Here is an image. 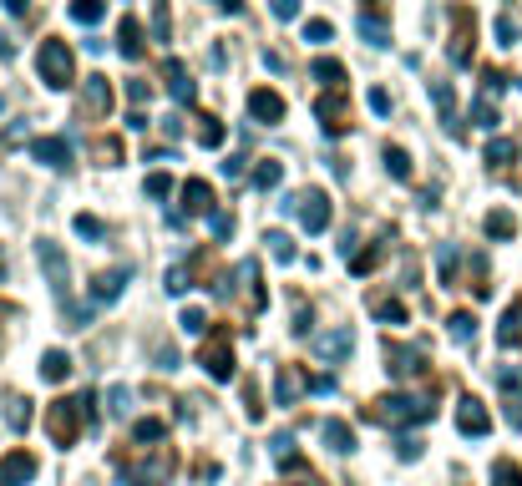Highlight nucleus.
<instances>
[{
  "label": "nucleus",
  "mask_w": 522,
  "mask_h": 486,
  "mask_svg": "<svg viewBox=\"0 0 522 486\" xmlns=\"http://www.w3.org/2000/svg\"><path fill=\"white\" fill-rule=\"evenodd\" d=\"M87 426H97V400L92 395H61V400L46 405V436H51L56 451H71Z\"/></svg>",
  "instance_id": "f257e3e1"
},
{
  "label": "nucleus",
  "mask_w": 522,
  "mask_h": 486,
  "mask_svg": "<svg viewBox=\"0 0 522 486\" xmlns=\"http://www.w3.org/2000/svg\"><path fill=\"white\" fill-rule=\"evenodd\" d=\"M36 71L51 92H71L77 87V56H71V46L61 36H46L41 51H36Z\"/></svg>",
  "instance_id": "f03ea898"
},
{
  "label": "nucleus",
  "mask_w": 522,
  "mask_h": 486,
  "mask_svg": "<svg viewBox=\"0 0 522 486\" xmlns=\"http://www.w3.org/2000/svg\"><path fill=\"white\" fill-rule=\"evenodd\" d=\"M365 421H376V426H416V421H431V405L391 390V395H376L365 405Z\"/></svg>",
  "instance_id": "7ed1b4c3"
},
{
  "label": "nucleus",
  "mask_w": 522,
  "mask_h": 486,
  "mask_svg": "<svg viewBox=\"0 0 522 486\" xmlns=\"http://www.w3.org/2000/svg\"><path fill=\"white\" fill-rule=\"evenodd\" d=\"M36 264L46 269L51 294H56L61 304H71V264H66V254H61V243H56V238H41V243H36Z\"/></svg>",
  "instance_id": "20e7f679"
},
{
  "label": "nucleus",
  "mask_w": 522,
  "mask_h": 486,
  "mask_svg": "<svg viewBox=\"0 0 522 486\" xmlns=\"http://www.w3.org/2000/svg\"><path fill=\"white\" fill-rule=\"evenodd\" d=\"M198 365H203V375L208 380H218V385H229L234 380V345H229V335H208L203 340V350H198Z\"/></svg>",
  "instance_id": "39448f33"
},
{
  "label": "nucleus",
  "mask_w": 522,
  "mask_h": 486,
  "mask_svg": "<svg viewBox=\"0 0 522 486\" xmlns=\"http://www.w3.org/2000/svg\"><path fill=\"white\" fill-rule=\"evenodd\" d=\"M168 476H173V451H158V456H147V461H132V466L122 471L127 486H168Z\"/></svg>",
  "instance_id": "423d86ee"
},
{
  "label": "nucleus",
  "mask_w": 522,
  "mask_h": 486,
  "mask_svg": "<svg viewBox=\"0 0 522 486\" xmlns=\"http://www.w3.org/2000/svg\"><path fill=\"white\" fill-rule=\"evenodd\" d=\"M294 213H300V228H305V233H325V228H330V218H335V208H330V193H320V188L300 193Z\"/></svg>",
  "instance_id": "0eeeda50"
},
{
  "label": "nucleus",
  "mask_w": 522,
  "mask_h": 486,
  "mask_svg": "<svg viewBox=\"0 0 522 486\" xmlns=\"http://www.w3.org/2000/svg\"><path fill=\"white\" fill-rule=\"evenodd\" d=\"M284 112H289V107H284V97H279L274 87H254V92H249V117H254L259 127H279Z\"/></svg>",
  "instance_id": "6e6552de"
},
{
  "label": "nucleus",
  "mask_w": 522,
  "mask_h": 486,
  "mask_svg": "<svg viewBox=\"0 0 522 486\" xmlns=\"http://www.w3.org/2000/svg\"><path fill=\"white\" fill-rule=\"evenodd\" d=\"M457 431L462 436H487L492 431V416H487V405L477 395H462V405H457Z\"/></svg>",
  "instance_id": "1a4fd4ad"
},
{
  "label": "nucleus",
  "mask_w": 522,
  "mask_h": 486,
  "mask_svg": "<svg viewBox=\"0 0 522 486\" xmlns=\"http://www.w3.org/2000/svg\"><path fill=\"white\" fill-rule=\"evenodd\" d=\"M315 117H320V127H325L330 137H345V132H350V112H345V97H340V92L320 97V102H315Z\"/></svg>",
  "instance_id": "9d476101"
},
{
  "label": "nucleus",
  "mask_w": 522,
  "mask_h": 486,
  "mask_svg": "<svg viewBox=\"0 0 522 486\" xmlns=\"http://www.w3.org/2000/svg\"><path fill=\"white\" fill-rule=\"evenodd\" d=\"M26 481H36V456L31 451L0 456V486H26Z\"/></svg>",
  "instance_id": "9b49d317"
},
{
  "label": "nucleus",
  "mask_w": 522,
  "mask_h": 486,
  "mask_svg": "<svg viewBox=\"0 0 522 486\" xmlns=\"http://www.w3.org/2000/svg\"><path fill=\"white\" fill-rule=\"evenodd\" d=\"M127 284H132V274H127V269H102V274L92 279V289H87V294H92V304H117Z\"/></svg>",
  "instance_id": "f8f14e48"
},
{
  "label": "nucleus",
  "mask_w": 522,
  "mask_h": 486,
  "mask_svg": "<svg viewBox=\"0 0 522 486\" xmlns=\"http://www.w3.org/2000/svg\"><path fill=\"white\" fill-rule=\"evenodd\" d=\"M31 157L41 162V168H51V173H66V168H71V147H66L61 137H41V142L31 147Z\"/></svg>",
  "instance_id": "ddd939ff"
},
{
  "label": "nucleus",
  "mask_w": 522,
  "mask_h": 486,
  "mask_svg": "<svg viewBox=\"0 0 522 486\" xmlns=\"http://www.w3.org/2000/svg\"><path fill=\"white\" fill-rule=\"evenodd\" d=\"M310 345H315V355H320V360H350V350H355V335H350L345 324H340V330H330V335H315Z\"/></svg>",
  "instance_id": "4468645a"
},
{
  "label": "nucleus",
  "mask_w": 522,
  "mask_h": 486,
  "mask_svg": "<svg viewBox=\"0 0 522 486\" xmlns=\"http://www.w3.org/2000/svg\"><path fill=\"white\" fill-rule=\"evenodd\" d=\"M213 188L203 183V178H188L183 183V218H198V213H213Z\"/></svg>",
  "instance_id": "2eb2a0df"
},
{
  "label": "nucleus",
  "mask_w": 522,
  "mask_h": 486,
  "mask_svg": "<svg viewBox=\"0 0 522 486\" xmlns=\"http://www.w3.org/2000/svg\"><path fill=\"white\" fill-rule=\"evenodd\" d=\"M168 92H173V102H183V107H193V97H198V87H193V76H188L183 61H168Z\"/></svg>",
  "instance_id": "dca6fc26"
},
{
  "label": "nucleus",
  "mask_w": 522,
  "mask_h": 486,
  "mask_svg": "<svg viewBox=\"0 0 522 486\" xmlns=\"http://www.w3.org/2000/svg\"><path fill=\"white\" fill-rule=\"evenodd\" d=\"M117 51H122L127 61H137V56L147 51V41H142V21L122 16V26H117Z\"/></svg>",
  "instance_id": "f3484780"
},
{
  "label": "nucleus",
  "mask_w": 522,
  "mask_h": 486,
  "mask_svg": "<svg viewBox=\"0 0 522 486\" xmlns=\"http://www.w3.org/2000/svg\"><path fill=\"white\" fill-rule=\"evenodd\" d=\"M300 395H305V375H300V370H279V375H274V400H279V405H294Z\"/></svg>",
  "instance_id": "a211bd4d"
},
{
  "label": "nucleus",
  "mask_w": 522,
  "mask_h": 486,
  "mask_svg": "<svg viewBox=\"0 0 522 486\" xmlns=\"http://www.w3.org/2000/svg\"><path fill=\"white\" fill-rule=\"evenodd\" d=\"M310 76L320 81V87H330V92H345V66H340V61H330V56H315Z\"/></svg>",
  "instance_id": "6ab92c4d"
},
{
  "label": "nucleus",
  "mask_w": 522,
  "mask_h": 486,
  "mask_svg": "<svg viewBox=\"0 0 522 486\" xmlns=\"http://www.w3.org/2000/svg\"><path fill=\"white\" fill-rule=\"evenodd\" d=\"M386 360H391L386 370H391L396 380H411V375L421 370V355H416V350H401V345H386Z\"/></svg>",
  "instance_id": "aec40b11"
},
{
  "label": "nucleus",
  "mask_w": 522,
  "mask_h": 486,
  "mask_svg": "<svg viewBox=\"0 0 522 486\" xmlns=\"http://www.w3.org/2000/svg\"><path fill=\"white\" fill-rule=\"evenodd\" d=\"M41 380H51V385L71 380V355H66V350H46V355H41Z\"/></svg>",
  "instance_id": "412c9836"
},
{
  "label": "nucleus",
  "mask_w": 522,
  "mask_h": 486,
  "mask_svg": "<svg viewBox=\"0 0 522 486\" xmlns=\"http://www.w3.org/2000/svg\"><path fill=\"white\" fill-rule=\"evenodd\" d=\"M355 31H360V41H370V46H381V51L391 46V26H386L381 16H360V26H355Z\"/></svg>",
  "instance_id": "4be33fe9"
},
{
  "label": "nucleus",
  "mask_w": 522,
  "mask_h": 486,
  "mask_svg": "<svg viewBox=\"0 0 522 486\" xmlns=\"http://www.w3.org/2000/svg\"><path fill=\"white\" fill-rule=\"evenodd\" d=\"M386 173L396 178V183H411V157H406V147H396V142H386Z\"/></svg>",
  "instance_id": "5701e85b"
},
{
  "label": "nucleus",
  "mask_w": 522,
  "mask_h": 486,
  "mask_svg": "<svg viewBox=\"0 0 522 486\" xmlns=\"http://www.w3.org/2000/svg\"><path fill=\"white\" fill-rule=\"evenodd\" d=\"M497 340H502L507 350H512V345H522V299H517L507 314H502V330H497Z\"/></svg>",
  "instance_id": "b1692460"
},
{
  "label": "nucleus",
  "mask_w": 522,
  "mask_h": 486,
  "mask_svg": "<svg viewBox=\"0 0 522 486\" xmlns=\"http://www.w3.org/2000/svg\"><path fill=\"white\" fill-rule=\"evenodd\" d=\"M71 21H82V26H97L102 16H107V0H71Z\"/></svg>",
  "instance_id": "393cba45"
},
{
  "label": "nucleus",
  "mask_w": 522,
  "mask_h": 486,
  "mask_svg": "<svg viewBox=\"0 0 522 486\" xmlns=\"http://www.w3.org/2000/svg\"><path fill=\"white\" fill-rule=\"evenodd\" d=\"M325 441H330V451H340V456L355 451V431H350L345 421H325Z\"/></svg>",
  "instance_id": "a878e982"
},
{
  "label": "nucleus",
  "mask_w": 522,
  "mask_h": 486,
  "mask_svg": "<svg viewBox=\"0 0 522 486\" xmlns=\"http://www.w3.org/2000/svg\"><path fill=\"white\" fill-rule=\"evenodd\" d=\"M87 107L102 117L112 107V87H107V76H87Z\"/></svg>",
  "instance_id": "bb28decb"
},
{
  "label": "nucleus",
  "mask_w": 522,
  "mask_h": 486,
  "mask_svg": "<svg viewBox=\"0 0 522 486\" xmlns=\"http://www.w3.org/2000/svg\"><path fill=\"white\" fill-rule=\"evenodd\" d=\"M163 436H168V426H163L158 416H142V421L132 426V441H142V446H158Z\"/></svg>",
  "instance_id": "cd10ccee"
},
{
  "label": "nucleus",
  "mask_w": 522,
  "mask_h": 486,
  "mask_svg": "<svg viewBox=\"0 0 522 486\" xmlns=\"http://www.w3.org/2000/svg\"><path fill=\"white\" fill-rule=\"evenodd\" d=\"M446 335H452V340H457V345H467V340H472V335H477V319H472V314H467V309H457V314H452V319H446Z\"/></svg>",
  "instance_id": "c85d7f7f"
},
{
  "label": "nucleus",
  "mask_w": 522,
  "mask_h": 486,
  "mask_svg": "<svg viewBox=\"0 0 522 486\" xmlns=\"http://www.w3.org/2000/svg\"><path fill=\"white\" fill-rule=\"evenodd\" d=\"M198 142H203V147H223V142H229V127H223L218 117H203V122H198Z\"/></svg>",
  "instance_id": "c756f323"
},
{
  "label": "nucleus",
  "mask_w": 522,
  "mask_h": 486,
  "mask_svg": "<svg viewBox=\"0 0 522 486\" xmlns=\"http://www.w3.org/2000/svg\"><path fill=\"white\" fill-rule=\"evenodd\" d=\"M264 243H269V254H274L279 264H294V243H289V233L269 228V233H264Z\"/></svg>",
  "instance_id": "7c9ffc66"
},
{
  "label": "nucleus",
  "mask_w": 522,
  "mask_h": 486,
  "mask_svg": "<svg viewBox=\"0 0 522 486\" xmlns=\"http://www.w3.org/2000/svg\"><path fill=\"white\" fill-rule=\"evenodd\" d=\"M300 36H305L310 46H330V41H335V26H330L325 16H315V21H305V31H300Z\"/></svg>",
  "instance_id": "2f4dec72"
},
{
  "label": "nucleus",
  "mask_w": 522,
  "mask_h": 486,
  "mask_svg": "<svg viewBox=\"0 0 522 486\" xmlns=\"http://www.w3.org/2000/svg\"><path fill=\"white\" fill-rule=\"evenodd\" d=\"M492 486H522V466L517 461H492Z\"/></svg>",
  "instance_id": "473e14b6"
},
{
  "label": "nucleus",
  "mask_w": 522,
  "mask_h": 486,
  "mask_svg": "<svg viewBox=\"0 0 522 486\" xmlns=\"http://www.w3.org/2000/svg\"><path fill=\"white\" fill-rule=\"evenodd\" d=\"M512 233H517V218L512 213H502V208L487 213V238H512Z\"/></svg>",
  "instance_id": "72a5a7b5"
},
{
  "label": "nucleus",
  "mask_w": 522,
  "mask_h": 486,
  "mask_svg": "<svg viewBox=\"0 0 522 486\" xmlns=\"http://www.w3.org/2000/svg\"><path fill=\"white\" fill-rule=\"evenodd\" d=\"M436 274H441L446 289L457 284V249H436Z\"/></svg>",
  "instance_id": "f704fd0d"
},
{
  "label": "nucleus",
  "mask_w": 522,
  "mask_h": 486,
  "mask_svg": "<svg viewBox=\"0 0 522 486\" xmlns=\"http://www.w3.org/2000/svg\"><path fill=\"white\" fill-rule=\"evenodd\" d=\"M178 324H183V330H188V335H208V314H203L198 304H188V309L178 314Z\"/></svg>",
  "instance_id": "c9c22d12"
},
{
  "label": "nucleus",
  "mask_w": 522,
  "mask_h": 486,
  "mask_svg": "<svg viewBox=\"0 0 522 486\" xmlns=\"http://www.w3.org/2000/svg\"><path fill=\"white\" fill-rule=\"evenodd\" d=\"M234 274H239V279H244V284L254 289V309H264V289H259V264H254V259H244V264H239Z\"/></svg>",
  "instance_id": "e433bc0d"
},
{
  "label": "nucleus",
  "mask_w": 522,
  "mask_h": 486,
  "mask_svg": "<svg viewBox=\"0 0 522 486\" xmlns=\"http://www.w3.org/2000/svg\"><path fill=\"white\" fill-rule=\"evenodd\" d=\"M279 178H284V168H279L274 157H269V162H259V168H254V188H279Z\"/></svg>",
  "instance_id": "4c0bfd02"
},
{
  "label": "nucleus",
  "mask_w": 522,
  "mask_h": 486,
  "mask_svg": "<svg viewBox=\"0 0 522 486\" xmlns=\"http://www.w3.org/2000/svg\"><path fill=\"white\" fill-rule=\"evenodd\" d=\"M107 411H112V416H127V411H132V390H127V385H112V390H107Z\"/></svg>",
  "instance_id": "58836bf2"
},
{
  "label": "nucleus",
  "mask_w": 522,
  "mask_h": 486,
  "mask_svg": "<svg viewBox=\"0 0 522 486\" xmlns=\"http://www.w3.org/2000/svg\"><path fill=\"white\" fill-rule=\"evenodd\" d=\"M376 319H386V324H406V304H401V299H381V304H376Z\"/></svg>",
  "instance_id": "ea45409f"
},
{
  "label": "nucleus",
  "mask_w": 522,
  "mask_h": 486,
  "mask_svg": "<svg viewBox=\"0 0 522 486\" xmlns=\"http://www.w3.org/2000/svg\"><path fill=\"white\" fill-rule=\"evenodd\" d=\"M376 264H381V249H365V254H355V259H350V274H355V279H365Z\"/></svg>",
  "instance_id": "a19ab883"
},
{
  "label": "nucleus",
  "mask_w": 522,
  "mask_h": 486,
  "mask_svg": "<svg viewBox=\"0 0 522 486\" xmlns=\"http://www.w3.org/2000/svg\"><path fill=\"white\" fill-rule=\"evenodd\" d=\"M269 16L274 21H300V0H269Z\"/></svg>",
  "instance_id": "79ce46f5"
},
{
  "label": "nucleus",
  "mask_w": 522,
  "mask_h": 486,
  "mask_svg": "<svg viewBox=\"0 0 522 486\" xmlns=\"http://www.w3.org/2000/svg\"><path fill=\"white\" fill-rule=\"evenodd\" d=\"M472 122H477V127H487V132L497 127V107H492V97H482V102L472 107Z\"/></svg>",
  "instance_id": "37998d69"
},
{
  "label": "nucleus",
  "mask_w": 522,
  "mask_h": 486,
  "mask_svg": "<svg viewBox=\"0 0 522 486\" xmlns=\"http://www.w3.org/2000/svg\"><path fill=\"white\" fill-rule=\"evenodd\" d=\"M512 157H517V147H512L507 137H492V142H487V162H512Z\"/></svg>",
  "instance_id": "c03bdc74"
},
{
  "label": "nucleus",
  "mask_w": 522,
  "mask_h": 486,
  "mask_svg": "<svg viewBox=\"0 0 522 486\" xmlns=\"http://www.w3.org/2000/svg\"><path fill=\"white\" fill-rule=\"evenodd\" d=\"M163 284H168V294H188V264H173L163 274Z\"/></svg>",
  "instance_id": "a18cd8bd"
},
{
  "label": "nucleus",
  "mask_w": 522,
  "mask_h": 486,
  "mask_svg": "<svg viewBox=\"0 0 522 486\" xmlns=\"http://www.w3.org/2000/svg\"><path fill=\"white\" fill-rule=\"evenodd\" d=\"M92 152H97V157L107 162V168H112V162H122V142H117V137H102V142H97Z\"/></svg>",
  "instance_id": "49530a36"
},
{
  "label": "nucleus",
  "mask_w": 522,
  "mask_h": 486,
  "mask_svg": "<svg viewBox=\"0 0 522 486\" xmlns=\"http://www.w3.org/2000/svg\"><path fill=\"white\" fill-rule=\"evenodd\" d=\"M142 188H147V198H168V193H173V178H168V173H153Z\"/></svg>",
  "instance_id": "de8ad7c7"
},
{
  "label": "nucleus",
  "mask_w": 522,
  "mask_h": 486,
  "mask_svg": "<svg viewBox=\"0 0 522 486\" xmlns=\"http://www.w3.org/2000/svg\"><path fill=\"white\" fill-rule=\"evenodd\" d=\"M77 233H82V238H102L107 228H102V218H92V213H77Z\"/></svg>",
  "instance_id": "09e8293b"
},
{
  "label": "nucleus",
  "mask_w": 522,
  "mask_h": 486,
  "mask_svg": "<svg viewBox=\"0 0 522 486\" xmlns=\"http://www.w3.org/2000/svg\"><path fill=\"white\" fill-rule=\"evenodd\" d=\"M168 31H173V21H168V0H158V16H153V36H158V41H168Z\"/></svg>",
  "instance_id": "8fccbe9b"
},
{
  "label": "nucleus",
  "mask_w": 522,
  "mask_h": 486,
  "mask_svg": "<svg viewBox=\"0 0 522 486\" xmlns=\"http://www.w3.org/2000/svg\"><path fill=\"white\" fill-rule=\"evenodd\" d=\"M11 426H16V431H26V426H31V411H26V400H11Z\"/></svg>",
  "instance_id": "3c124183"
},
{
  "label": "nucleus",
  "mask_w": 522,
  "mask_h": 486,
  "mask_svg": "<svg viewBox=\"0 0 522 486\" xmlns=\"http://www.w3.org/2000/svg\"><path fill=\"white\" fill-rule=\"evenodd\" d=\"M497 41H502V46H512V41H517V26H512V21H507V16H502V21H497Z\"/></svg>",
  "instance_id": "603ef678"
},
{
  "label": "nucleus",
  "mask_w": 522,
  "mask_h": 486,
  "mask_svg": "<svg viewBox=\"0 0 522 486\" xmlns=\"http://www.w3.org/2000/svg\"><path fill=\"white\" fill-rule=\"evenodd\" d=\"M269 446H274V456H279V461H284V456H294V436H274Z\"/></svg>",
  "instance_id": "864d4df0"
},
{
  "label": "nucleus",
  "mask_w": 522,
  "mask_h": 486,
  "mask_svg": "<svg viewBox=\"0 0 522 486\" xmlns=\"http://www.w3.org/2000/svg\"><path fill=\"white\" fill-rule=\"evenodd\" d=\"M127 92H132V102H147V97H153V87H147V81H132Z\"/></svg>",
  "instance_id": "5fc2aeb1"
},
{
  "label": "nucleus",
  "mask_w": 522,
  "mask_h": 486,
  "mask_svg": "<svg viewBox=\"0 0 522 486\" xmlns=\"http://www.w3.org/2000/svg\"><path fill=\"white\" fill-rule=\"evenodd\" d=\"M213 6H218L223 16H239V11H244V0H213Z\"/></svg>",
  "instance_id": "6e6d98bb"
},
{
  "label": "nucleus",
  "mask_w": 522,
  "mask_h": 486,
  "mask_svg": "<svg viewBox=\"0 0 522 486\" xmlns=\"http://www.w3.org/2000/svg\"><path fill=\"white\" fill-rule=\"evenodd\" d=\"M213 233H218V238H229V233H234V218H223V213H218V218H213Z\"/></svg>",
  "instance_id": "4d7b16f0"
},
{
  "label": "nucleus",
  "mask_w": 522,
  "mask_h": 486,
  "mask_svg": "<svg viewBox=\"0 0 522 486\" xmlns=\"http://www.w3.org/2000/svg\"><path fill=\"white\" fill-rule=\"evenodd\" d=\"M421 456V441H401V461H416Z\"/></svg>",
  "instance_id": "13d9d810"
},
{
  "label": "nucleus",
  "mask_w": 522,
  "mask_h": 486,
  "mask_svg": "<svg viewBox=\"0 0 522 486\" xmlns=\"http://www.w3.org/2000/svg\"><path fill=\"white\" fill-rule=\"evenodd\" d=\"M6 6H11V16H26V11H31V0H6Z\"/></svg>",
  "instance_id": "bf43d9fd"
},
{
  "label": "nucleus",
  "mask_w": 522,
  "mask_h": 486,
  "mask_svg": "<svg viewBox=\"0 0 522 486\" xmlns=\"http://www.w3.org/2000/svg\"><path fill=\"white\" fill-rule=\"evenodd\" d=\"M0 274H6V254H0Z\"/></svg>",
  "instance_id": "052dcab7"
},
{
  "label": "nucleus",
  "mask_w": 522,
  "mask_h": 486,
  "mask_svg": "<svg viewBox=\"0 0 522 486\" xmlns=\"http://www.w3.org/2000/svg\"><path fill=\"white\" fill-rule=\"evenodd\" d=\"M300 486H315V481H300Z\"/></svg>",
  "instance_id": "680f3d73"
}]
</instances>
